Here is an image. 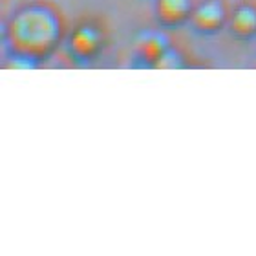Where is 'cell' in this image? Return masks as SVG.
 Wrapping results in <instances>:
<instances>
[{
	"instance_id": "cell-4",
	"label": "cell",
	"mask_w": 256,
	"mask_h": 256,
	"mask_svg": "<svg viewBox=\"0 0 256 256\" xmlns=\"http://www.w3.org/2000/svg\"><path fill=\"white\" fill-rule=\"evenodd\" d=\"M194 0H156V16L165 28H180L190 20Z\"/></svg>"
},
{
	"instance_id": "cell-3",
	"label": "cell",
	"mask_w": 256,
	"mask_h": 256,
	"mask_svg": "<svg viewBox=\"0 0 256 256\" xmlns=\"http://www.w3.org/2000/svg\"><path fill=\"white\" fill-rule=\"evenodd\" d=\"M229 10L225 0H203L194 8L192 26L202 33H216L229 24Z\"/></svg>"
},
{
	"instance_id": "cell-7",
	"label": "cell",
	"mask_w": 256,
	"mask_h": 256,
	"mask_svg": "<svg viewBox=\"0 0 256 256\" xmlns=\"http://www.w3.org/2000/svg\"><path fill=\"white\" fill-rule=\"evenodd\" d=\"M183 66H185V55L176 46H170L163 54V57L154 64V68L158 70H180Z\"/></svg>"
},
{
	"instance_id": "cell-6",
	"label": "cell",
	"mask_w": 256,
	"mask_h": 256,
	"mask_svg": "<svg viewBox=\"0 0 256 256\" xmlns=\"http://www.w3.org/2000/svg\"><path fill=\"white\" fill-rule=\"evenodd\" d=\"M168 48H170V42H168V37H166V35L158 33V32L148 33V35L143 37V40L139 42V57L146 64L154 66Z\"/></svg>"
},
{
	"instance_id": "cell-1",
	"label": "cell",
	"mask_w": 256,
	"mask_h": 256,
	"mask_svg": "<svg viewBox=\"0 0 256 256\" xmlns=\"http://www.w3.org/2000/svg\"><path fill=\"white\" fill-rule=\"evenodd\" d=\"M64 37V16L48 0L20 6L6 24V40L11 54L40 62L59 48Z\"/></svg>"
},
{
	"instance_id": "cell-2",
	"label": "cell",
	"mask_w": 256,
	"mask_h": 256,
	"mask_svg": "<svg viewBox=\"0 0 256 256\" xmlns=\"http://www.w3.org/2000/svg\"><path fill=\"white\" fill-rule=\"evenodd\" d=\"M108 35L101 22L94 18H84L77 22L68 38V48L74 57L80 60H94L104 52Z\"/></svg>"
},
{
	"instance_id": "cell-5",
	"label": "cell",
	"mask_w": 256,
	"mask_h": 256,
	"mask_svg": "<svg viewBox=\"0 0 256 256\" xmlns=\"http://www.w3.org/2000/svg\"><path fill=\"white\" fill-rule=\"evenodd\" d=\"M229 28L236 37L252 38L256 37V4L240 2L229 15Z\"/></svg>"
}]
</instances>
